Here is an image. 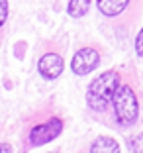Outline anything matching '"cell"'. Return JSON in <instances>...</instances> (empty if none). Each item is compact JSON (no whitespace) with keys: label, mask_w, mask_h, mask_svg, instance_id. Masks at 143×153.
I'll use <instances>...</instances> for the list:
<instances>
[{"label":"cell","mask_w":143,"mask_h":153,"mask_svg":"<svg viewBox=\"0 0 143 153\" xmlns=\"http://www.w3.org/2000/svg\"><path fill=\"white\" fill-rule=\"evenodd\" d=\"M8 18V0H0V27L6 24Z\"/></svg>","instance_id":"10"},{"label":"cell","mask_w":143,"mask_h":153,"mask_svg":"<svg viewBox=\"0 0 143 153\" xmlns=\"http://www.w3.org/2000/svg\"><path fill=\"white\" fill-rule=\"evenodd\" d=\"M90 10V0H71L67 6V12L71 18H82Z\"/></svg>","instance_id":"8"},{"label":"cell","mask_w":143,"mask_h":153,"mask_svg":"<svg viewBox=\"0 0 143 153\" xmlns=\"http://www.w3.org/2000/svg\"><path fill=\"white\" fill-rule=\"evenodd\" d=\"M63 128H65V120L59 116H49V118L33 122L26 130V135H24L26 147H39L47 141H53L63 131Z\"/></svg>","instance_id":"3"},{"label":"cell","mask_w":143,"mask_h":153,"mask_svg":"<svg viewBox=\"0 0 143 153\" xmlns=\"http://www.w3.org/2000/svg\"><path fill=\"white\" fill-rule=\"evenodd\" d=\"M63 69H65V61H63V55L59 51H45V53H41L39 61H37V71L47 81L57 79L63 73Z\"/></svg>","instance_id":"5"},{"label":"cell","mask_w":143,"mask_h":153,"mask_svg":"<svg viewBox=\"0 0 143 153\" xmlns=\"http://www.w3.org/2000/svg\"><path fill=\"white\" fill-rule=\"evenodd\" d=\"M0 153H12V145L10 143H0Z\"/></svg>","instance_id":"12"},{"label":"cell","mask_w":143,"mask_h":153,"mask_svg":"<svg viewBox=\"0 0 143 153\" xmlns=\"http://www.w3.org/2000/svg\"><path fill=\"white\" fill-rule=\"evenodd\" d=\"M86 153H120V145L114 137H108V135H100L90 143L88 151Z\"/></svg>","instance_id":"7"},{"label":"cell","mask_w":143,"mask_h":153,"mask_svg":"<svg viewBox=\"0 0 143 153\" xmlns=\"http://www.w3.org/2000/svg\"><path fill=\"white\" fill-rule=\"evenodd\" d=\"M51 153H59V151H51Z\"/></svg>","instance_id":"13"},{"label":"cell","mask_w":143,"mask_h":153,"mask_svg":"<svg viewBox=\"0 0 143 153\" xmlns=\"http://www.w3.org/2000/svg\"><path fill=\"white\" fill-rule=\"evenodd\" d=\"M96 6L106 18H118L130 6V0H96Z\"/></svg>","instance_id":"6"},{"label":"cell","mask_w":143,"mask_h":153,"mask_svg":"<svg viewBox=\"0 0 143 153\" xmlns=\"http://www.w3.org/2000/svg\"><path fill=\"white\" fill-rule=\"evenodd\" d=\"M127 145H130V149L133 153H141L143 151V134L130 137V140H127Z\"/></svg>","instance_id":"9"},{"label":"cell","mask_w":143,"mask_h":153,"mask_svg":"<svg viewBox=\"0 0 143 153\" xmlns=\"http://www.w3.org/2000/svg\"><path fill=\"white\" fill-rule=\"evenodd\" d=\"M120 82H122V75L116 69L98 75L88 85V90H86V104H88V108L94 110V112H98V114L108 112L112 96H114V92H116Z\"/></svg>","instance_id":"1"},{"label":"cell","mask_w":143,"mask_h":153,"mask_svg":"<svg viewBox=\"0 0 143 153\" xmlns=\"http://www.w3.org/2000/svg\"><path fill=\"white\" fill-rule=\"evenodd\" d=\"M100 59H102V55H100V49L96 47V45H86V47H81V49L75 53V57H73L71 61V69L75 75H88V73H92L94 69L100 65Z\"/></svg>","instance_id":"4"},{"label":"cell","mask_w":143,"mask_h":153,"mask_svg":"<svg viewBox=\"0 0 143 153\" xmlns=\"http://www.w3.org/2000/svg\"><path fill=\"white\" fill-rule=\"evenodd\" d=\"M135 51H137L139 57H143V27H141V32L137 33V39H135Z\"/></svg>","instance_id":"11"},{"label":"cell","mask_w":143,"mask_h":153,"mask_svg":"<svg viewBox=\"0 0 143 153\" xmlns=\"http://www.w3.org/2000/svg\"><path fill=\"white\" fill-rule=\"evenodd\" d=\"M118 126L131 128L139 118V98L130 82H120L110 102Z\"/></svg>","instance_id":"2"}]
</instances>
